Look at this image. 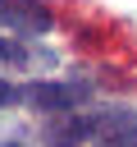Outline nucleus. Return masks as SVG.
<instances>
[{
	"label": "nucleus",
	"mask_w": 137,
	"mask_h": 147,
	"mask_svg": "<svg viewBox=\"0 0 137 147\" xmlns=\"http://www.w3.org/2000/svg\"><path fill=\"white\" fill-rule=\"evenodd\" d=\"M87 138L96 147H137V110L114 106V110L87 115Z\"/></svg>",
	"instance_id": "nucleus-1"
},
{
	"label": "nucleus",
	"mask_w": 137,
	"mask_h": 147,
	"mask_svg": "<svg viewBox=\"0 0 137 147\" xmlns=\"http://www.w3.org/2000/svg\"><path fill=\"white\" fill-rule=\"evenodd\" d=\"M91 96V83H27L23 87V101L46 110V115H59V110H82V101Z\"/></svg>",
	"instance_id": "nucleus-2"
},
{
	"label": "nucleus",
	"mask_w": 137,
	"mask_h": 147,
	"mask_svg": "<svg viewBox=\"0 0 137 147\" xmlns=\"http://www.w3.org/2000/svg\"><path fill=\"white\" fill-rule=\"evenodd\" d=\"M55 14L41 5V0H0V28L18 32V37H41L50 32Z\"/></svg>",
	"instance_id": "nucleus-3"
},
{
	"label": "nucleus",
	"mask_w": 137,
	"mask_h": 147,
	"mask_svg": "<svg viewBox=\"0 0 137 147\" xmlns=\"http://www.w3.org/2000/svg\"><path fill=\"white\" fill-rule=\"evenodd\" d=\"M46 147H82L87 142V110H59L41 129Z\"/></svg>",
	"instance_id": "nucleus-4"
},
{
	"label": "nucleus",
	"mask_w": 137,
	"mask_h": 147,
	"mask_svg": "<svg viewBox=\"0 0 137 147\" xmlns=\"http://www.w3.org/2000/svg\"><path fill=\"white\" fill-rule=\"evenodd\" d=\"M0 64H23V46L14 37H0Z\"/></svg>",
	"instance_id": "nucleus-5"
},
{
	"label": "nucleus",
	"mask_w": 137,
	"mask_h": 147,
	"mask_svg": "<svg viewBox=\"0 0 137 147\" xmlns=\"http://www.w3.org/2000/svg\"><path fill=\"white\" fill-rule=\"evenodd\" d=\"M14 101H23V87H18V83H5V78H0V106H14Z\"/></svg>",
	"instance_id": "nucleus-6"
}]
</instances>
